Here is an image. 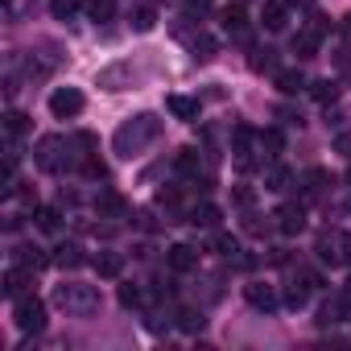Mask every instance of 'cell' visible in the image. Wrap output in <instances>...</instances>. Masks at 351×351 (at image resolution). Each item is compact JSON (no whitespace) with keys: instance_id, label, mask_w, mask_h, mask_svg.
Segmentation results:
<instances>
[{"instance_id":"obj_1","label":"cell","mask_w":351,"mask_h":351,"mask_svg":"<svg viewBox=\"0 0 351 351\" xmlns=\"http://www.w3.org/2000/svg\"><path fill=\"white\" fill-rule=\"evenodd\" d=\"M161 132H165V120H161V116H153V112H141V116H132V120H124V124L116 128L112 149H116V157L132 161V157H141V153H145Z\"/></svg>"},{"instance_id":"obj_2","label":"cell","mask_w":351,"mask_h":351,"mask_svg":"<svg viewBox=\"0 0 351 351\" xmlns=\"http://www.w3.org/2000/svg\"><path fill=\"white\" fill-rule=\"evenodd\" d=\"M87 153H75V141L66 136H42L38 149H34V161L46 169V173H66V169H79Z\"/></svg>"},{"instance_id":"obj_3","label":"cell","mask_w":351,"mask_h":351,"mask_svg":"<svg viewBox=\"0 0 351 351\" xmlns=\"http://www.w3.org/2000/svg\"><path fill=\"white\" fill-rule=\"evenodd\" d=\"M54 302L66 310V314H91L99 306V289L95 285H83V281H66L54 289Z\"/></svg>"},{"instance_id":"obj_4","label":"cell","mask_w":351,"mask_h":351,"mask_svg":"<svg viewBox=\"0 0 351 351\" xmlns=\"http://www.w3.org/2000/svg\"><path fill=\"white\" fill-rule=\"evenodd\" d=\"M13 322H17V330H25V335H42V330H46V302L34 298V293L13 298Z\"/></svg>"},{"instance_id":"obj_5","label":"cell","mask_w":351,"mask_h":351,"mask_svg":"<svg viewBox=\"0 0 351 351\" xmlns=\"http://www.w3.org/2000/svg\"><path fill=\"white\" fill-rule=\"evenodd\" d=\"M318 261L322 265H351V232H322L318 236Z\"/></svg>"},{"instance_id":"obj_6","label":"cell","mask_w":351,"mask_h":351,"mask_svg":"<svg viewBox=\"0 0 351 351\" xmlns=\"http://www.w3.org/2000/svg\"><path fill=\"white\" fill-rule=\"evenodd\" d=\"M83 91L79 87H58L54 95H50V112H54V120H75L79 112H83Z\"/></svg>"},{"instance_id":"obj_7","label":"cell","mask_w":351,"mask_h":351,"mask_svg":"<svg viewBox=\"0 0 351 351\" xmlns=\"http://www.w3.org/2000/svg\"><path fill=\"white\" fill-rule=\"evenodd\" d=\"M273 223H277L281 236H298V232H306V203H281V207L273 211Z\"/></svg>"},{"instance_id":"obj_8","label":"cell","mask_w":351,"mask_h":351,"mask_svg":"<svg viewBox=\"0 0 351 351\" xmlns=\"http://www.w3.org/2000/svg\"><path fill=\"white\" fill-rule=\"evenodd\" d=\"M244 298H248V306H256V310H277V289L273 285H265V281H248L244 285Z\"/></svg>"},{"instance_id":"obj_9","label":"cell","mask_w":351,"mask_h":351,"mask_svg":"<svg viewBox=\"0 0 351 351\" xmlns=\"http://www.w3.org/2000/svg\"><path fill=\"white\" fill-rule=\"evenodd\" d=\"M261 25H265L269 34H281V29L289 25V5H285V0H269V5L261 9Z\"/></svg>"},{"instance_id":"obj_10","label":"cell","mask_w":351,"mask_h":351,"mask_svg":"<svg viewBox=\"0 0 351 351\" xmlns=\"http://www.w3.org/2000/svg\"><path fill=\"white\" fill-rule=\"evenodd\" d=\"M165 261H169L173 273H191V269H199V248H191V244H173V248L165 252Z\"/></svg>"},{"instance_id":"obj_11","label":"cell","mask_w":351,"mask_h":351,"mask_svg":"<svg viewBox=\"0 0 351 351\" xmlns=\"http://www.w3.org/2000/svg\"><path fill=\"white\" fill-rule=\"evenodd\" d=\"M330 186H335V178H330L326 169H310V173H306V186H302V203H314V199H322Z\"/></svg>"},{"instance_id":"obj_12","label":"cell","mask_w":351,"mask_h":351,"mask_svg":"<svg viewBox=\"0 0 351 351\" xmlns=\"http://www.w3.org/2000/svg\"><path fill=\"white\" fill-rule=\"evenodd\" d=\"M29 285H34V269L13 265V269L5 273V298H21V293H29Z\"/></svg>"},{"instance_id":"obj_13","label":"cell","mask_w":351,"mask_h":351,"mask_svg":"<svg viewBox=\"0 0 351 351\" xmlns=\"http://www.w3.org/2000/svg\"><path fill=\"white\" fill-rule=\"evenodd\" d=\"M256 145H261V153H265L269 161H277V157L285 153V132H281V128H265V132H256Z\"/></svg>"},{"instance_id":"obj_14","label":"cell","mask_w":351,"mask_h":351,"mask_svg":"<svg viewBox=\"0 0 351 351\" xmlns=\"http://www.w3.org/2000/svg\"><path fill=\"white\" fill-rule=\"evenodd\" d=\"M165 108H169V116H178V120H186V124L199 120V99H191V95H169Z\"/></svg>"},{"instance_id":"obj_15","label":"cell","mask_w":351,"mask_h":351,"mask_svg":"<svg viewBox=\"0 0 351 351\" xmlns=\"http://www.w3.org/2000/svg\"><path fill=\"white\" fill-rule=\"evenodd\" d=\"M293 186V169H285V165H269V173H265V191H273V195H285Z\"/></svg>"},{"instance_id":"obj_16","label":"cell","mask_w":351,"mask_h":351,"mask_svg":"<svg viewBox=\"0 0 351 351\" xmlns=\"http://www.w3.org/2000/svg\"><path fill=\"white\" fill-rule=\"evenodd\" d=\"M273 83H277V91H281V95H298V91H306V87H310L302 71H277V75H273Z\"/></svg>"},{"instance_id":"obj_17","label":"cell","mask_w":351,"mask_h":351,"mask_svg":"<svg viewBox=\"0 0 351 351\" xmlns=\"http://www.w3.org/2000/svg\"><path fill=\"white\" fill-rule=\"evenodd\" d=\"M219 207L215 203H199V207H191V215H186V223H195V228H219Z\"/></svg>"},{"instance_id":"obj_18","label":"cell","mask_w":351,"mask_h":351,"mask_svg":"<svg viewBox=\"0 0 351 351\" xmlns=\"http://www.w3.org/2000/svg\"><path fill=\"white\" fill-rule=\"evenodd\" d=\"M54 265H58V269H83L87 256H83L79 244H58V248H54Z\"/></svg>"},{"instance_id":"obj_19","label":"cell","mask_w":351,"mask_h":351,"mask_svg":"<svg viewBox=\"0 0 351 351\" xmlns=\"http://www.w3.org/2000/svg\"><path fill=\"white\" fill-rule=\"evenodd\" d=\"M318 38L322 34H314V29H298L293 34V54L298 58H318Z\"/></svg>"},{"instance_id":"obj_20","label":"cell","mask_w":351,"mask_h":351,"mask_svg":"<svg viewBox=\"0 0 351 351\" xmlns=\"http://www.w3.org/2000/svg\"><path fill=\"white\" fill-rule=\"evenodd\" d=\"M91 265H95V273H99V277H108V281L124 273V256H120V252H99Z\"/></svg>"},{"instance_id":"obj_21","label":"cell","mask_w":351,"mask_h":351,"mask_svg":"<svg viewBox=\"0 0 351 351\" xmlns=\"http://www.w3.org/2000/svg\"><path fill=\"white\" fill-rule=\"evenodd\" d=\"M215 54H219V42H215L211 34H199V38L191 42V58H195V62H211Z\"/></svg>"},{"instance_id":"obj_22","label":"cell","mask_w":351,"mask_h":351,"mask_svg":"<svg viewBox=\"0 0 351 351\" xmlns=\"http://www.w3.org/2000/svg\"><path fill=\"white\" fill-rule=\"evenodd\" d=\"M199 149H182L178 157H173V169H178L182 173V178H199Z\"/></svg>"},{"instance_id":"obj_23","label":"cell","mask_w":351,"mask_h":351,"mask_svg":"<svg viewBox=\"0 0 351 351\" xmlns=\"http://www.w3.org/2000/svg\"><path fill=\"white\" fill-rule=\"evenodd\" d=\"M256 75H277V50H252V62H248Z\"/></svg>"},{"instance_id":"obj_24","label":"cell","mask_w":351,"mask_h":351,"mask_svg":"<svg viewBox=\"0 0 351 351\" xmlns=\"http://www.w3.org/2000/svg\"><path fill=\"white\" fill-rule=\"evenodd\" d=\"M173 318H178V326H182L186 335H199V330L207 326V318H203V310H191V306H186V310H178V314H173Z\"/></svg>"},{"instance_id":"obj_25","label":"cell","mask_w":351,"mask_h":351,"mask_svg":"<svg viewBox=\"0 0 351 351\" xmlns=\"http://www.w3.org/2000/svg\"><path fill=\"white\" fill-rule=\"evenodd\" d=\"M58 219H62V215H58L54 207H38V211H34V228H38V232H46V236H54V232H58Z\"/></svg>"},{"instance_id":"obj_26","label":"cell","mask_w":351,"mask_h":351,"mask_svg":"<svg viewBox=\"0 0 351 351\" xmlns=\"http://www.w3.org/2000/svg\"><path fill=\"white\" fill-rule=\"evenodd\" d=\"M50 261H54V256H46L42 248H17V265H25V269H34V273L46 269Z\"/></svg>"},{"instance_id":"obj_27","label":"cell","mask_w":351,"mask_h":351,"mask_svg":"<svg viewBox=\"0 0 351 351\" xmlns=\"http://www.w3.org/2000/svg\"><path fill=\"white\" fill-rule=\"evenodd\" d=\"M128 21H132V29H136V34H149V29L157 25V13H153V5H141V9H132V17H128Z\"/></svg>"},{"instance_id":"obj_28","label":"cell","mask_w":351,"mask_h":351,"mask_svg":"<svg viewBox=\"0 0 351 351\" xmlns=\"http://www.w3.org/2000/svg\"><path fill=\"white\" fill-rule=\"evenodd\" d=\"M310 95H314L318 104H335V99H339V83H335V79H318V83H310Z\"/></svg>"},{"instance_id":"obj_29","label":"cell","mask_w":351,"mask_h":351,"mask_svg":"<svg viewBox=\"0 0 351 351\" xmlns=\"http://www.w3.org/2000/svg\"><path fill=\"white\" fill-rule=\"evenodd\" d=\"M306 298H310V285H306V281H302V273H298V281H289V289H285V306L302 310V306H306Z\"/></svg>"},{"instance_id":"obj_30","label":"cell","mask_w":351,"mask_h":351,"mask_svg":"<svg viewBox=\"0 0 351 351\" xmlns=\"http://www.w3.org/2000/svg\"><path fill=\"white\" fill-rule=\"evenodd\" d=\"M87 17H91L95 25H108V21L116 17V5H112V0H91V5H87Z\"/></svg>"},{"instance_id":"obj_31","label":"cell","mask_w":351,"mask_h":351,"mask_svg":"<svg viewBox=\"0 0 351 351\" xmlns=\"http://www.w3.org/2000/svg\"><path fill=\"white\" fill-rule=\"evenodd\" d=\"M95 207H99V215H120V211H124V199H120L116 191H99Z\"/></svg>"},{"instance_id":"obj_32","label":"cell","mask_w":351,"mask_h":351,"mask_svg":"<svg viewBox=\"0 0 351 351\" xmlns=\"http://www.w3.org/2000/svg\"><path fill=\"white\" fill-rule=\"evenodd\" d=\"M79 9H83V0H50V13H54L58 21H71Z\"/></svg>"},{"instance_id":"obj_33","label":"cell","mask_w":351,"mask_h":351,"mask_svg":"<svg viewBox=\"0 0 351 351\" xmlns=\"http://www.w3.org/2000/svg\"><path fill=\"white\" fill-rule=\"evenodd\" d=\"M157 207H165V211H173V215H178V207H182V191H178V186H165V191H157Z\"/></svg>"},{"instance_id":"obj_34","label":"cell","mask_w":351,"mask_h":351,"mask_svg":"<svg viewBox=\"0 0 351 351\" xmlns=\"http://www.w3.org/2000/svg\"><path fill=\"white\" fill-rule=\"evenodd\" d=\"M120 306H124V310H141V306H145V293H141L136 285H120Z\"/></svg>"},{"instance_id":"obj_35","label":"cell","mask_w":351,"mask_h":351,"mask_svg":"<svg viewBox=\"0 0 351 351\" xmlns=\"http://www.w3.org/2000/svg\"><path fill=\"white\" fill-rule=\"evenodd\" d=\"M25 128H29V116H25V112H9V116H5V132H9V136H21Z\"/></svg>"},{"instance_id":"obj_36","label":"cell","mask_w":351,"mask_h":351,"mask_svg":"<svg viewBox=\"0 0 351 351\" xmlns=\"http://www.w3.org/2000/svg\"><path fill=\"white\" fill-rule=\"evenodd\" d=\"M215 252H219V256H236V252H240V240L219 232V236H215Z\"/></svg>"},{"instance_id":"obj_37","label":"cell","mask_w":351,"mask_h":351,"mask_svg":"<svg viewBox=\"0 0 351 351\" xmlns=\"http://www.w3.org/2000/svg\"><path fill=\"white\" fill-rule=\"evenodd\" d=\"M79 169L87 173V178H104V173H108V169H104V161H99V157H91V153L83 157V165H79Z\"/></svg>"},{"instance_id":"obj_38","label":"cell","mask_w":351,"mask_h":351,"mask_svg":"<svg viewBox=\"0 0 351 351\" xmlns=\"http://www.w3.org/2000/svg\"><path fill=\"white\" fill-rule=\"evenodd\" d=\"M232 203H236V207H244V211H248V207H252V203H256V195H252V186H236V191H232Z\"/></svg>"},{"instance_id":"obj_39","label":"cell","mask_w":351,"mask_h":351,"mask_svg":"<svg viewBox=\"0 0 351 351\" xmlns=\"http://www.w3.org/2000/svg\"><path fill=\"white\" fill-rule=\"evenodd\" d=\"M244 232H248V236H261V232H269V223H261V215H248Z\"/></svg>"},{"instance_id":"obj_40","label":"cell","mask_w":351,"mask_h":351,"mask_svg":"<svg viewBox=\"0 0 351 351\" xmlns=\"http://www.w3.org/2000/svg\"><path fill=\"white\" fill-rule=\"evenodd\" d=\"M335 153L351 157V132H339V136H335Z\"/></svg>"},{"instance_id":"obj_41","label":"cell","mask_w":351,"mask_h":351,"mask_svg":"<svg viewBox=\"0 0 351 351\" xmlns=\"http://www.w3.org/2000/svg\"><path fill=\"white\" fill-rule=\"evenodd\" d=\"M149 330H153V335L169 330V318H161V314H149Z\"/></svg>"},{"instance_id":"obj_42","label":"cell","mask_w":351,"mask_h":351,"mask_svg":"<svg viewBox=\"0 0 351 351\" xmlns=\"http://www.w3.org/2000/svg\"><path fill=\"white\" fill-rule=\"evenodd\" d=\"M310 21H314V25H310V29H314V34H326V29H330V25H326V17H322V13H314V17H310Z\"/></svg>"},{"instance_id":"obj_43","label":"cell","mask_w":351,"mask_h":351,"mask_svg":"<svg viewBox=\"0 0 351 351\" xmlns=\"http://www.w3.org/2000/svg\"><path fill=\"white\" fill-rule=\"evenodd\" d=\"M269 261H273V265H285V261H289V252H285V248H273V252H269Z\"/></svg>"},{"instance_id":"obj_44","label":"cell","mask_w":351,"mask_h":351,"mask_svg":"<svg viewBox=\"0 0 351 351\" xmlns=\"http://www.w3.org/2000/svg\"><path fill=\"white\" fill-rule=\"evenodd\" d=\"M285 5H289V9H310L314 0H285Z\"/></svg>"},{"instance_id":"obj_45","label":"cell","mask_w":351,"mask_h":351,"mask_svg":"<svg viewBox=\"0 0 351 351\" xmlns=\"http://www.w3.org/2000/svg\"><path fill=\"white\" fill-rule=\"evenodd\" d=\"M343 34H347V38H351V13H347V17H343Z\"/></svg>"},{"instance_id":"obj_46","label":"cell","mask_w":351,"mask_h":351,"mask_svg":"<svg viewBox=\"0 0 351 351\" xmlns=\"http://www.w3.org/2000/svg\"><path fill=\"white\" fill-rule=\"evenodd\" d=\"M5 9H13V0H5Z\"/></svg>"},{"instance_id":"obj_47","label":"cell","mask_w":351,"mask_h":351,"mask_svg":"<svg viewBox=\"0 0 351 351\" xmlns=\"http://www.w3.org/2000/svg\"><path fill=\"white\" fill-rule=\"evenodd\" d=\"M149 5H161V0H149Z\"/></svg>"},{"instance_id":"obj_48","label":"cell","mask_w":351,"mask_h":351,"mask_svg":"<svg viewBox=\"0 0 351 351\" xmlns=\"http://www.w3.org/2000/svg\"><path fill=\"white\" fill-rule=\"evenodd\" d=\"M347 182H351V173H347Z\"/></svg>"}]
</instances>
